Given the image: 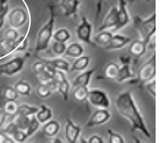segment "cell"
I'll return each instance as SVG.
<instances>
[{
  "label": "cell",
  "mask_w": 160,
  "mask_h": 143,
  "mask_svg": "<svg viewBox=\"0 0 160 143\" xmlns=\"http://www.w3.org/2000/svg\"><path fill=\"white\" fill-rule=\"evenodd\" d=\"M115 105L119 114L129 121L131 124L132 131H139L147 138L151 137V132L147 127L131 92H122L118 95Z\"/></svg>",
  "instance_id": "obj_1"
},
{
  "label": "cell",
  "mask_w": 160,
  "mask_h": 143,
  "mask_svg": "<svg viewBox=\"0 0 160 143\" xmlns=\"http://www.w3.org/2000/svg\"><path fill=\"white\" fill-rule=\"evenodd\" d=\"M54 7H55L53 5H49L48 6L50 16L47 22L39 29L38 32L35 47V51L36 54H38L40 52L45 51L47 49L50 41L52 38L56 18L55 8Z\"/></svg>",
  "instance_id": "obj_2"
},
{
  "label": "cell",
  "mask_w": 160,
  "mask_h": 143,
  "mask_svg": "<svg viewBox=\"0 0 160 143\" xmlns=\"http://www.w3.org/2000/svg\"><path fill=\"white\" fill-rule=\"evenodd\" d=\"M133 24L134 28L139 33L141 41L146 43L148 46L154 41L156 32L155 12L146 18L135 16L133 18Z\"/></svg>",
  "instance_id": "obj_3"
},
{
  "label": "cell",
  "mask_w": 160,
  "mask_h": 143,
  "mask_svg": "<svg viewBox=\"0 0 160 143\" xmlns=\"http://www.w3.org/2000/svg\"><path fill=\"white\" fill-rule=\"evenodd\" d=\"M156 75V54L155 52L148 60L144 62L138 71V76L129 81L130 85L144 86L154 79Z\"/></svg>",
  "instance_id": "obj_4"
},
{
  "label": "cell",
  "mask_w": 160,
  "mask_h": 143,
  "mask_svg": "<svg viewBox=\"0 0 160 143\" xmlns=\"http://www.w3.org/2000/svg\"><path fill=\"white\" fill-rule=\"evenodd\" d=\"M29 54L23 57H16L8 62L0 64V76H13L17 74L24 68Z\"/></svg>",
  "instance_id": "obj_5"
},
{
  "label": "cell",
  "mask_w": 160,
  "mask_h": 143,
  "mask_svg": "<svg viewBox=\"0 0 160 143\" xmlns=\"http://www.w3.org/2000/svg\"><path fill=\"white\" fill-rule=\"evenodd\" d=\"M6 18L10 28L16 29L21 28L26 24L28 20V13L24 8L16 7L8 12Z\"/></svg>",
  "instance_id": "obj_6"
},
{
  "label": "cell",
  "mask_w": 160,
  "mask_h": 143,
  "mask_svg": "<svg viewBox=\"0 0 160 143\" xmlns=\"http://www.w3.org/2000/svg\"><path fill=\"white\" fill-rule=\"evenodd\" d=\"M88 101L90 105L97 109H109L110 106V100L108 95L101 89L89 90Z\"/></svg>",
  "instance_id": "obj_7"
},
{
  "label": "cell",
  "mask_w": 160,
  "mask_h": 143,
  "mask_svg": "<svg viewBox=\"0 0 160 143\" xmlns=\"http://www.w3.org/2000/svg\"><path fill=\"white\" fill-rule=\"evenodd\" d=\"M92 25L88 18L85 16H82L81 23L76 29V34L78 39L84 42V43L88 44V45H93V42L92 41Z\"/></svg>",
  "instance_id": "obj_8"
},
{
  "label": "cell",
  "mask_w": 160,
  "mask_h": 143,
  "mask_svg": "<svg viewBox=\"0 0 160 143\" xmlns=\"http://www.w3.org/2000/svg\"><path fill=\"white\" fill-rule=\"evenodd\" d=\"M111 114L109 109H97L92 113L87 122V127L92 128L95 126L103 125L109 121Z\"/></svg>",
  "instance_id": "obj_9"
},
{
  "label": "cell",
  "mask_w": 160,
  "mask_h": 143,
  "mask_svg": "<svg viewBox=\"0 0 160 143\" xmlns=\"http://www.w3.org/2000/svg\"><path fill=\"white\" fill-rule=\"evenodd\" d=\"M118 24L115 30L125 27L130 22V16L127 9V2L126 0H118L117 6Z\"/></svg>",
  "instance_id": "obj_10"
},
{
  "label": "cell",
  "mask_w": 160,
  "mask_h": 143,
  "mask_svg": "<svg viewBox=\"0 0 160 143\" xmlns=\"http://www.w3.org/2000/svg\"><path fill=\"white\" fill-rule=\"evenodd\" d=\"M82 129L79 126L76 125L71 118L66 117V124L65 127V136L68 143H77L81 134Z\"/></svg>",
  "instance_id": "obj_11"
},
{
  "label": "cell",
  "mask_w": 160,
  "mask_h": 143,
  "mask_svg": "<svg viewBox=\"0 0 160 143\" xmlns=\"http://www.w3.org/2000/svg\"><path fill=\"white\" fill-rule=\"evenodd\" d=\"M81 0H60L59 7L62 10L63 15L67 18L74 17L77 15Z\"/></svg>",
  "instance_id": "obj_12"
},
{
  "label": "cell",
  "mask_w": 160,
  "mask_h": 143,
  "mask_svg": "<svg viewBox=\"0 0 160 143\" xmlns=\"http://www.w3.org/2000/svg\"><path fill=\"white\" fill-rule=\"evenodd\" d=\"M118 24V14H117V6H112L107 16H105L102 24L98 28V31L102 32L107 29L115 28Z\"/></svg>",
  "instance_id": "obj_13"
},
{
  "label": "cell",
  "mask_w": 160,
  "mask_h": 143,
  "mask_svg": "<svg viewBox=\"0 0 160 143\" xmlns=\"http://www.w3.org/2000/svg\"><path fill=\"white\" fill-rule=\"evenodd\" d=\"M132 40L129 36H125L120 34L112 35V39L108 45L104 46V49L108 51L121 49L127 44L131 43Z\"/></svg>",
  "instance_id": "obj_14"
},
{
  "label": "cell",
  "mask_w": 160,
  "mask_h": 143,
  "mask_svg": "<svg viewBox=\"0 0 160 143\" xmlns=\"http://www.w3.org/2000/svg\"><path fill=\"white\" fill-rule=\"evenodd\" d=\"M147 46H148L147 43L141 40H135V41H131L129 47L130 55L135 58L142 57L146 54Z\"/></svg>",
  "instance_id": "obj_15"
},
{
  "label": "cell",
  "mask_w": 160,
  "mask_h": 143,
  "mask_svg": "<svg viewBox=\"0 0 160 143\" xmlns=\"http://www.w3.org/2000/svg\"><path fill=\"white\" fill-rule=\"evenodd\" d=\"M41 60H43L42 62L48 65V66L52 67L55 70H59L63 71V72H68L70 71L69 63L62 58H54L50 59V60L42 58Z\"/></svg>",
  "instance_id": "obj_16"
},
{
  "label": "cell",
  "mask_w": 160,
  "mask_h": 143,
  "mask_svg": "<svg viewBox=\"0 0 160 143\" xmlns=\"http://www.w3.org/2000/svg\"><path fill=\"white\" fill-rule=\"evenodd\" d=\"M95 71H96V68H92L90 70L84 71L79 75H78L73 81V87H78V86L88 87L92 76Z\"/></svg>",
  "instance_id": "obj_17"
},
{
  "label": "cell",
  "mask_w": 160,
  "mask_h": 143,
  "mask_svg": "<svg viewBox=\"0 0 160 143\" xmlns=\"http://www.w3.org/2000/svg\"><path fill=\"white\" fill-rule=\"evenodd\" d=\"M60 124L56 121H49L46 122L43 127V134L47 137H52L56 136L60 131Z\"/></svg>",
  "instance_id": "obj_18"
},
{
  "label": "cell",
  "mask_w": 160,
  "mask_h": 143,
  "mask_svg": "<svg viewBox=\"0 0 160 143\" xmlns=\"http://www.w3.org/2000/svg\"><path fill=\"white\" fill-rule=\"evenodd\" d=\"M120 66L115 62H109L104 68V75L109 80H116L118 75Z\"/></svg>",
  "instance_id": "obj_19"
},
{
  "label": "cell",
  "mask_w": 160,
  "mask_h": 143,
  "mask_svg": "<svg viewBox=\"0 0 160 143\" xmlns=\"http://www.w3.org/2000/svg\"><path fill=\"white\" fill-rule=\"evenodd\" d=\"M89 89L88 87L78 86L75 87L72 92V98L76 102L83 103L88 101Z\"/></svg>",
  "instance_id": "obj_20"
},
{
  "label": "cell",
  "mask_w": 160,
  "mask_h": 143,
  "mask_svg": "<svg viewBox=\"0 0 160 143\" xmlns=\"http://www.w3.org/2000/svg\"><path fill=\"white\" fill-rule=\"evenodd\" d=\"M52 115L53 114L52 109L45 104H42L38 112L35 114V117L40 123H46L52 119Z\"/></svg>",
  "instance_id": "obj_21"
},
{
  "label": "cell",
  "mask_w": 160,
  "mask_h": 143,
  "mask_svg": "<svg viewBox=\"0 0 160 143\" xmlns=\"http://www.w3.org/2000/svg\"><path fill=\"white\" fill-rule=\"evenodd\" d=\"M83 52L84 49L81 44L78 43H72L67 46L64 54L66 57H69L78 58L82 56Z\"/></svg>",
  "instance_id": "obj_22"
},
{
  "label": "cell",
  "mask_w": 160,
  "mask_h": 143,
  "mask_svg": "<svg viewBox=\"0 0 160 143\" xmlns=\"http://www.w3.org/2000/svg\"><path fill=\"white\" fill-rule=\"evenodd\" d=\"M134 78V73L131 71L129 64H123L121 67H120L117 79L115 81L121 83L128 79H132Z\"/></svg>",
  "instance_id": "obj_23"
},
{
  "label": "cell",
  "mask_w": 160,
  "mask_h": 143,
  "mask_svg": "<svg viewBox=\"0 0 160 143\" xmlns=\"http://www.w3.org/2000/svg\"><path fill=\"white\" fill-rule=\"evenodd\" d=\"M90 57L88 56H81L77 58L72 66H71V71H84L89 66Z\"/></svg>",
  "instance_id": "obj_24"
},
{
  "label": "cell",
  "mask_w": 160,
  "mask_h": 143,
  "mask_svg": "<svg viewBox=\"0 0 160 143\" xmlns=\"http://www.w3.org/2000/svg\"><path fill=\"white\" fill-rule=\"evenodd\" d=\"M112 37V34L111 32L107 30L102 31L93 37V42L95 43H97L98 45L103 46L104 47L109 43Z\"/></svg>",
  "instance_id": "obj_25"
},
{
  "label": "cell",
  "mask_w": 160,
  "mask_h": 143,
  "mask_svg": "<svg viewBox=\"0 0 160 143\" xmlns=\"http://www.w3.org/2000/svg\"><path fill=\"white\" fill-rule=\"evenodd\" d=\"M39 108L35 106H30L29 104H22L18 106V112L16 115H21L24 117H31L32 115H35L38 112Z\"/></svg>",
  "instance_id": "obj_26"
},
{
  "label": "cell",
  "mask_w": 160,
  "mask_h": 143,
  "mask_svg": "<svg viewBox=\"0 0 160 143\" xmlns=\"http://www.w3.org/2000/svg\"><path fill=\"white\" fill-rule=\"evenodd\" d=\"M14 89L21 96H29L30 94L32 87L28 81L24 80H19L16 81L14 85Z\"/></svg>",
  "instance_id": "obj_27"
},
{
  "label": "cell",
  "mask_w": 160,
  "mask_h": 143,
  "mask_svg": "<svg viewBox=\"0 0 160 143\" xmlns=\"http://www.w3.org/2000/svg\"><path fill=\"white\" fill-rule=\"evenodd\" d=\"M52 38L54 41L66 43L71 38V33L66 28H60L53 33Z\"/></svg>",
  "instance_id": "obj_28"
},
{
  "label": "cell",
  "mask_w": 160,
  "mask_h": 143,
  "mask_svg": "<svg viewBox=\"0 0 160 143\" xmlns=\"http://www.w3.org/2000/svg\"><path fill=\"white\" fill-rule=\"evenodd\" d=\"M28 46V38L27 35L19 36L16 41L12 43V52H23L27 49Z\"/></svg>",
  "instance_id": "obj_29"
},
{
  "label": "cell",
  "mask_w": 160,
  "mask_h": 143,
  "mask_svg": "<svg viewBox=\"0 0 160 143\" xmlns=\"http://www.w3.org/2000/svg\"><path fill=\"white\" fill-rule=\"evenodd\" d=\"M52 90L47 84L41 83L36 87V94L41 99H46L51 96Z\"/></svg>",
  "instance_id": "obj_30"
},
{
  "label": "cell",
  "mask_w": 160,
  "mask_h": 143,
  "mask_svg": "<svg viewBox=\"0 0 160 143\" xmlns=\"http://www.w3.org/2000/svg\"><path fill=\"white\" fill-rule=\"evenodd\" d=\"M69 89H70V84L67 79L63 81L62 82L58 84V87H57V90L62 97L64 101H68Z\"/></svg>",
  "instance_id": "obj_31"
},
{
  "label": "cell",
  "mask_w": 160,
  "mask_h": 143,
  "mask_svg": "<svg viewBox=\"0 0 160 143\" xmlns=\"http://www.w3.org/2000/svg\"><path fill=\"white\" fill-rule=\"evenodd\" d=\"M18 106L16 101H6L2 110L7 116L15 117L17 114Z\"/></svg>",
  "instance_id": "obj_32"
},
{
  "label": "cell",
  "mask_w": 160,
  "mask_h": 143,
  "mask_svg": "<svg viewBox=\"0 0 160 143\" xmlns=\"http://www.w3.org/2000/svg\"><path fill=\"white\" fill-rule=\"evenodd\" d=\"M18 95L12 86H7L3 92V97L6 101H16L18 98Z\"/></svg>",
  "instance_id": "obj_33"
},
{
  "label": "cell",
  "mask_w": 160,
  "mask_h": 143,
  "mask_svg": "<svg viewBox=\"0 0 160 143\" xmlns=\"http://www.w3.org/2000/svg\"><path fill=\"white\" fill-rule=\"evenodd\" d=\"M40 123L39 121H38L35 115H32V116L30 117V119H29V123L28 125V127L26 130L27 135L28 137L33 135L35 132L38 131V129H39L40 127Z\"/></svg>",
  "instance_id": "obj_34"
},
{
  "label": "cell",
  "mask_w": 160,
  "mask_h": 143,
  "mask_svg": "<svg viewBox=\"0 0 160 143\" xmlns=\"http://www.w3.org/2000/svg\"><path fill=\"white\" fill-rule=\"evenodd\" d=\"M15 117H16V120L13 122L16 124L18 129L26 131L27 127H28L30 117H24L21 116V115H16Z\"/></svg>",
  "instance_id": "obj_35"
},
{
  "label": "cell",
  "mask_w": 160,
  "mask_h": 143,
  "mask_svg": "<svg viewBox=\"0 0 160 143\" xmlns=\"http://www.w3.org/2000/svg\"><path fill=\"white\" fill-rule=\"evenodd\" d=\"M66 44L65 43H60V42H57L54 41V43H52V49L53 53L55 55H62L64 54L66 50Z\"/></svg>",
  "instance_id": "obj_36"
},
{
  "label": "cell",
  "mask_w": 160,
  "mask_h": 143,
  "mask_svg": "<svg viewBox=\"0 0 160 143\" xmlns=\"http://www.w3.org/2000/svg\"><path fill=\"white\" fill-rule=\"evenodd\" d=\"M109 135V143H125V140L121 134L112 129L107 130Z\"/></svg>",
  "instance_id": "obj_37"
},
{
  "label": "cell",
  "mask_w": 160,
  "mask_h": 143,
  "mask_svg": "<svg viewBox=\"0 0 160 143\" xmlns=\"http://www.w3.org/2000/svg\"><path fill=\"white\" fill-rule=\"evenodd\" d=\"M19 37V34H18V31L16 29L12 28H8L6 30L5 33V40L10 42V43H13L18 39Z\"/></svg>",
  "instance_id": "obj_38"
},
{
  "label": "cell",
  "mask_w": 160,
  "mask_h": 143,
  "mask_svg": "<svg viewBox=\"0 0 160 143\" xmlns=\"http://www.w3.org/2000/svg\"><path fill=\"white\" fill-rule=\"evenodd\" d=\"M11 136L12 137V140L16 141V142L18 143H23L27 138H28L26 131L21 129L16 130Z\"/></svg>",
  "instance_id": "obj_39"
},
{
  "label": "cell",
  "mask_w": 160,
  "mask_h": 143,
  "mask_svg": "<svg viewBox=\"0 0 160 143\" xmlns=\"http://www.w3.org/2000/svg\"><path fill=\"white\" fill-rule=\"evenodd\" d=\"M66 79V76L63 71H59V70H54V73L53 75V78H52V80L55 82L57 85L62 82L63 81H65Z\"/></svg>",
  "instance_id": "obj_40"
},
{
  "label": "cell",
  "mask_w": 160,
  "mask_h": 143,
  "mask_svg": "<svg viewBox=\"0 0 160 143\" xmlns=\"http://www.w3.org/2000/svg\"><path fill=\"white\" fill-rule=\"evenodd\" d=\"M144 86H145V87H146V89L147 91H148V93L150 94L153 98H156V81H155V79L151 81L150 82L146 84Z\"/></svg>",
  "instance_id": "obj_41"
},
{
  "label": "cell",
  "mask_w": 160,
  "mask_h": 143,
  "mask_svg": "<svg viewBox=\"0 0 160 143\" xmlns=\"http://www.w3.org/2000/svg\"><path fill=\"white\" fill-rule=\"evenodd\" d=\"M12 43H10V42L7 41L5 39L0 41V49L2 50V51L10 54L12 52Z\"/></svg>",
  "instance_id": "obj_42"
},
{
  "label": "cell",
  "mask_w": 160,
  "mask_h": 143,
  "mask_svg": "<svg viewBox=\"0 0 160 143\" xmlns=\"http://www.w3.org/2000/svg\"><path fill=\"white\" fill-rule=\"evenodd\" d=\"M18 129L17 126H16V124L13 121H12V122H11V123H10L9 124H8L7 126H6V128L3 130V131L5 132L6 134H8V135L12 136V134H14V132Z\"/></svg>",
  "instance_id": "obj_43"
},
{
  "label": "cell",
  "mask_w": 160,
  "mask_h": 143,
  "mask_svg": "<svg viewBox=\"0 0 160 143\" xmlns=\"http://www.w3.org/2000/svg\"><path fill=\"white\" fill-rule=\"evenodd\" d=\"M8 10H9V7H8V5L6 6L5 9L2 12L0 13V29L2 28V27L4 26V24H5V18L7 16Z\"/></svg>",
  "instance_id": "obj_44"
},
{
  "label": "cell",
  "mask_w": 160,
  "mask_h": 143,
  "mask_svg": "<svg viewBox=\"0 0 160 143\" xmlns=\"http://www.w3.org/2000/svg\"><path fill=\"white\" fill-rule=\"evenodd\" d=\"M104 0H98V2L96 4V22H97L98 18H99L101 12L102 11V5Z\"/></svg>",
  "instance_id": "obj_45"
},
{
  "label": "cell",
  "mask_w": 160,
  "mask_h": 143,
  "mask_svg": "<svg viewBox=\"0 0 160 143\" xmlns=\"http://www.w3.org/2000/svg\"><path fill=\"white\" fill-rule=\"evenodd\" d=\"M88 143H104L103 139L98 135H92L88 139Z\"/></svg>",
  "instance_id": "obj_46"
},
{
  "label": "cell",
  "mask_w": 160,
  "mask_h": 143,
  "mask_svg": "<svg viewBox=\"0 0 160 143\" xmlns=\"http://www.w3.org/2000/svg\"><path fill=\"white\" fill-rule=\"evenodd\" d=\"M6 117H7V115H5V113L4 112L3 110H0V129L2 127L4 123L6 121Z\"/></svg>",
  "instance_id": "obj_47"
},
{
  "label": "cell",
  "mask_w": 160,
  "mask_h": 143,
  "mask_svg": "<svg viewBox=\"0 0 160 143\" xmlns=\"http://www.w3.org/2000/svg\"><path fill=\"white\" fill-rule=\"evenodd\" d=\"M8 138V135L3 131H0V143H5Z\"/></svg>",
  "instance_id": "obj_48"
},
{
  "label": "cell",
  "mask_w": 160,
  "mask_h": 143,
  "mask_svg": "<svg viewBox=\"0 0 160 143\" xmlns=\"http://www.w3.org/2000/svg\"><path fill=\"white\" fill-rule=\"evenodd\" d=\"M8 5V0H0V13L3 11Z\"/></svg>",
  "instance_id": "obj_49"
},
{
  "label": "cell",
  "mask_w": 160,
  "mask_h": 143,
  "mask_svg": "<svg viewBox=\"0 0 160 143\" xmlns=\"http://www.w3.org/2000/svg\"><path fill=\"white\" fill-rule=\"evenodd\" d=\"M51 143H65L64 142H63V141H62L60 140V139H59V138H56L55 140H54L53 142H51Z\"/></svg>",
  "instance_id": "obj_50"
},
{
  "label": "cell",
  "mask_w": 160,
  "mask_h": 143,
  "mask_svg": "<svg viewBox=\"0 0 160 143\" xmlns=\"http://www.w3.org/2000/svg\"><path fill=\"white\" fill-rule=\"evenodd\" d=\"M5 143H15V141L12 140L11 137L8 136V138L7 139V140H6V142Z\"/></svg>",
  "instance_id": "obj_51"
},
{
  "label": "cell",
  "mask_w": 160,
  "mask_h": 143,
  "mask_svg": "<svg viewBox=\"0 0 160 143\" xmlns=\"http://www.w3.org/2000/svg\"><path fill=\"white\" fill-rule=\"evenodd\" d=\"M133 139H134V143H146V142H142V141H140V140H139V139L135 137V136H134Z\"/></svg>",
  "instance_id": "obj_52"
},
{
  "label": "cell",
  "mask_w": 160,
  "mask_h": 143,
  "mask_svg": "<svg viewBox=\"0 0 160 143\" xmlns=\"http://www.w3.org/2000/svg\"><path fill=\"white\" fill-rule=\"evenodd\" d=\"M79 143H88V141L85 140V139H84L83 137H80L79 138Z\"/></svg>",
  "instance_id": "obj_53"
},
{
  "label": "cell",
  "mask_w": 160,
  "mask_h": 143,
  "mask_svg": "<svg viewBox=\"0 0 160 143\" xmlns=\"http://www.w3.org/2000/svg\"><path fill=\"white\" fill-rule=\"evenodd\" d=\"M136 1H137V0H130V3H131V4H133V3L135 2Z\"/></svg>",
  "instance_id": "obj_54"
},
{
  "label": "cell",
  "mask_w": 160,
  "mask_h": 143,
  "mask_svg": "<svg viewBox=\"0 0 160 143\" xmlns=\"http://www.w3.org/2000/svg\"><path fill=\"white\" fill-rule=\"evenodd\" d=\"M146 1H147V2H151V0H146Z\"/></svg>",
  "instance_id": "obj_55"
},
{
  "label": "cell",
  "mask_w": 160,
  "mask_h": 143,
  "mask_svg": "<svg viewBox=\"0 0 160 143\" xmlns=\"http://www.w3.org/2000/svg\"><path fill=\"white\" fill-rule=\"evenodd\" d=\"M132 143H134V142H132Z\"/></svg>",
  "instance_id": "obj_56"
},
{
  "label": "cell",
  "mask_w": 160,
  "mask_h": 143,
  "mask_svg": "<svg viewBox=\"0 0 160 143\" xmlns=\"http://www.w3.org/2000/svg\"><path fill=\"white\" fill-rule=\"evenodd\" d=\"M15 143H16V142H15Z\"/></svg>",
  "instance_id": "obj_57"
}]
</instances>
